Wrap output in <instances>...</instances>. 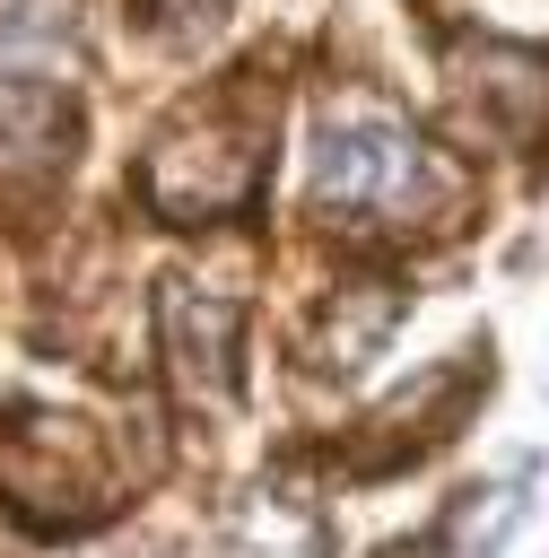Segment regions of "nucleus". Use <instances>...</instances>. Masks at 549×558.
<instances>
[{
    "label": "nucleus",
    "mask_w": 549,
    "mask_h": 558,
    "mask_svg": "<svg viewBox=\"0 0 549 558\" xmlns=\"http://www.w3.org/2000/svg\"><path fill=\"white\" fill-rule=\"evenodd\" d=\"M436 166L427 140L392 113H331L314 140V209L366 218V227H410V209H427Z\"/></svg>",
    "instance_id": "1"
},
{
    "label": "nucleus",
    "mask_w": 549,
    "mask_h": 558,
    "mask_svg": "<svg viewBox=\"0 0 549 558\" xmlns=\"http://www.w3.org/2000/svg\"><path fill=\"white\" fill-rule=\"evenodd\" d=\"M70 52V0H0V78L35 87Z\"/></svg>",
    "instance_id": "4"
},
{
    "label": "nucleus",
    "mask_w": 549,
    "mask_h": 558,
    "mask_svg": "<svg viewBox=\"0 0 549 558\" xmlns=\"http://www.w3.org/2000/svg\"><path fill=\"white\" fill-rule=\"evenodd\" d=\"M218 9H227V0H139V17H148L157 35H200V26H218Z\"/></svg>",
    "instance_id": "5"
},
{
    "label": "nucleus",
    "mask_w": 549,
    "mask_h": 558,
    "mask_svg": "<svg viewBox=\"0 0 549 558\" xmlns=\"http://www.w3.org/2000/svg\"><path fill=\"white\" fill-rule=\"evenodd\" d=\"M235 331H244V314L227 305V296H200L192 279H166L157 288V340H166V366H174V384L200 401H227L235 392Z\"/></svg>",
    "instance_id": "3"
},
{
    "label": "nucleus",
    "mask_w": 549,
    "mask_h": 558,
    "mask_svg": "<svg viewBox=\"0 0 549 558\" xmlns=\"http://www.w3.org/2000/svg\"><path fill=\"white\" fill-rule=\"evenodd\" d=\"M139 192L157 218L174 227H200L218 209H244L261 192V131H235L227 113H209L200 131H174L157 140V157L139 166Z\"/></svg>",
    "instance_id": "2"
}]
</instances>
